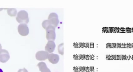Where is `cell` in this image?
Listing matches in <instances>:
<instances>
[{"label": "cell", "instance_id": "cell-3", "mask_svg": "<svg viewBox=\"0 0 133 72\" xmlns=\"http://www.w3.org/2000/svg\"><path fill=\"white\" fill-rule=\"evenodd\" d=\"M48 20L50 21L51 25L56 28L59 23L58 16L56 13L53 12L51 13L48 16Z\"/></svg>", "mask_w": 133, "mask_h": 72}, {"label": "cell", "instance_id": "cell-2", "mask_svg": "<svg viewBox=\"0 0 133 72\" xmlns=\"http://www.w3.org/2000/svg\"><path fill=\"white\" fill-rule=\"evenodd\" d=\"M55 28L52 25L49 26L46 29V32L47 40L48 41H54L56 39V33H55Z\"/></svg>", "mask_w": 133, "mask_h": 72}, {"label": "cell", "instance_id": "cell-4", "mask_svg": "<svg viewBox=\"0 0 133 72\" xmlns=\"http://www.w3.org/2000/svg\"><path fill=\"white\" fill-rule=\"evenodd\" d=\"M49 54H50L46 51H39L36 54V59L38 61H45L48 59Z\"/></svg>", "mask_w": 133, "mask_h": 72}, {"label": "cell", "instance_id": "cell-16", "mask_svg": "<svg viewBox=\"0 0 133 72\" xmlns=\"http://www.w3.org/2000/svg\"><path fill=\"white\" fill-rule=\"evenodd\" d=\"M3 9L2 8H0V11H2V10H3Z\"/></svg>", "mask_w": 133, "mask_h": 72}, {"label": "cell", "instance_id": "cell-9", "mask_svg": "<svg viewBox=\"0 0 133 72\" xmlns=\"http://www.w3.org/2000/svg\"><path fill=\"white\" fill-rule=\"evenodd\" d=\"M37 66L39 67V70L41 72H51L50 70L48 68L46 63L43 62H39Z\"/></svg>", "mask_w": 133, "mask_h": 72}, {"label": "cell", "instance_id": "cell-11", "mask_svg": "<svg viewBox=\"0 0 133 72\" xmlns=\"http://www.w3.org/2000/svg\"><path fill=\"white\" fill-rule=\"evenodd\" d=\"M58 53L62 55H64V43L60 44L58 46Z\"/></svg>", "mask_w": 133, "mask_h": 72}, {"label": "cell", "instance_id": "cell-7", "mask_svg": "<svg viewBox=\"0 0 133 72\" xmlns=\"http://www.w3.org/2000/svg\"><path fill=\"white\" fill-rule=\"evenodd\" d=\"M55 47L56 44L54 41H48L45 47V51L48 52L49 54H51L54 51Z\"/></svg>", "mask_w": 133, "mask_h": 72}, {"label": "cell", "instance_id": "cell-10", "mask_svg": "<svg viewBox=\"0 0 133 72\" xmlns=\"http://www.w3.org/2000/svg\"><path fill=\"white\" fill-rule=\"evenodd\" d=\"M7 13L9 15L12 17H14L16 16L17 13V10L16 9L11 8L7 9Z\"/></svg>", "mask_w": 133, "mask_h": 72}, {"label": "cell", "instance_id": "cell-5", "mask_svg": "<svg viewBox=\"0 0 133 72\" xmlns=\"http://www.w3.org/2000/svg\"><path fill=\"white\" fill-rule=\"evenodd\" d=\"M18 32L19 35L22 36H26L29 34V28L26 24H21L18 28Z\"/></svg>", "mask_w": 133, "mask_h": 72}, {"label": "cell", "instance_id": "cell-8", "mask_svg": "<svg viewBox=\"0 0 133 72\" xmlns=\"http://www.w3.org/2000/svg\"><path fill=\"white\" fill-rule=\"evenodd\" d=\"M49 61L53 64H56L58 63L60 60L59 56L57 54L51 53L49 55L48 58Z\"/></svg>", "mask_w": 133, "mask_h": 72}, {"label": "cell", "instance_id": "cell-1", "mask_svg": "<svg viewBox=\"0 0 133 72\" xmlns=\"http://www.w3.org/2000/svg\"><path fill=\"white\" fill-rule=\"evenodd\" d=\"M16 19L20 24H27L29 21L28 13L26 11L24 10L20 11L17 14Z\"/></svg>", "mask_w": 133, "mask_h": 72}, {"label": "cell", "instance_id": "cell-12", "mask_svg": "<svg viewBox=\"0 0 133 72\" xmlns=\"http://www.w3.org/2000/svg\"><path fill=\"white\" fill-rule=\"evenodd\" d=\"M42 25L43 28L46 30L48 27L49 26L51 25L50 23L49 20L48 19V20H44V21H43Z\"/></svg>", "mask_w": 133, "mask_h": 72}, {"label": "cell", "instance_id": "cell-6", "mask_svg": "<svg viewBox=\"0 0 133 72\" xmlns=\"http://www.w3.org/2000/svg\"><path fill=\"white\" fill-rule=\"evenodd\" d=\"M10 59L9 53L7 50L2 49L0 51V61L2 63L7 62Z\"/></svg>", "mask_w": 133, "mask_h": 72}, {"label": "cell", "instance_id": "cell-15", "mask_svg": "<svg viewBox=\"0 0 133 72\" xmlns=\"http://www.w3.org/2000/svg\"><path fill=\"white\" fill-rule=\"evenodd\" d=\"M0 72H3V71L1 69H0Z\"/></svg>", "mask_w": 133, "mask_h": 72}, {"label": "cell", "instance_id": "cell-13", "mask_svg": "<svg viewBox=\"0 0 133 72\" xmlns=\"http://www.w3.org/2000/svg\"><path fill=\"white\" fill-rule=\"evenodd\" d=\"M18 72H28V71L25 68H23L22 69H19Z\"/></svg>", "mask_w": 133, "mask_h": 72}, {"label": "cell", "instance_id": "cell-14", "mask_svg": "<svg viewBox=\"0 0 133 72\" xmlns=\"http://www.w3.org/2000/svg\"><path fill=\"white\" fill-rule=\"evenodd\" d=\"M2 50V46L0 44V51H1V50Z\"/></svg>", "mask_w": 133, "mask_h": 72}]
</instances>
